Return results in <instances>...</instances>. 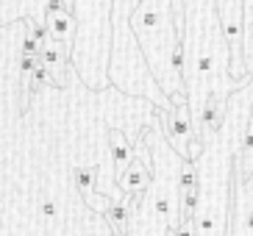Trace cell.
I'll use <instances>...</instances> for the list:
<instances>
[{"label": "cell", "mask_w": 253, "mask_h": 236, "mask_svg": "<svg viewBox=\"0 0 253 236\" xmlns=\"http://www.w3.org/2000/svg\"><path fill=\"white\" fill-rule=\"evenodd\" d=\"M75 44L70 53L75 73L95 92L112 86L109 67L114 47V0H75Z\"/></svg>", "instance_id": "cell-3"}, {"label": "cell", "mask_w": 253, "mask_h": 236, "mask_svg": "<svg viewBox=\"0 0 253 236\" xmlns=\"http://www.w3.org/2000/svg\"><path fill=\"white\" fill-rule=\"evenodd\" d=\"M50 3L53 0H3L0 25H11V22H20V20H34L39 28H45Z\"/></svg>", "instance_id": "cell-6"}, {"label": "cell", "mask_w": 253, "mask_h": 236, "mask_svg": "<svg viewBox=\"0 0 253 236\" xmlns=\"http://www.w3.org/2000/svg\"><path fill=\"white\" fill-rule=\"evenodd\" d=\"M228 236H231V234H228Z\"/></svg>", "instance_id": "cell-7"}, {"label": "cell", "mask_w": 253, "mask_h": 236, "mask_svg": "<svg viewBox=\"0 0 253 236\" xmlns=\"http://www.w3.org/2000/svg\"><path fill=\"white\" fill-rule=\"evenodd\" d=\"M142 139L150 150L153 181L139 200H131L128 236H170L178 222L186 220L184 203V172L186 158L167 136L164 114L142 131Z\"/></svg>", "instance_id": "cell-1"}, {"label": "cell", "mask_w": 253, "mask_h": 236, "mask_svg": "<svg viewBox=\"0 0 253 236\" xmlns=\"http://www.w3.org/2000/svg\"><path fill=\"white\" fill-rule=\"evenodd\" d=\"M131 28L164 95L175 106L189 103L184 78V42H181L175 0H142L131 17Z\"/></svg>", "instance_id": "cell-2"}, {"label": "cell", "mask_w": 253, "mask_h": 236, "mask_svg": "<svg viewBox=\"0 0 253 236\" xmlns=\"http://www.w3.org/2000/svg\"><path fill=\"white\" fill-rule=\"evenodd\" d=\"M139 3L142 0H114V47H112L109 78H112V86H117L120 92L134 97H148L164 114H170L175 109V103L164 95L156 75L150 73L148 59L139 47V39L131 28V17H134Z\"/></svg>", "instance_id": "cell-4"}, {"label": "cell", "mask_w": 253, "mask_h": 236, "mask_svg": "<svg viewBox=\"0 0 253 236\" xmlns=\"http://www.w3.org/2000/svg\"><path fill=\"white\" fill-rule=\"evenodd\" d=\"M50 39H56V42L67 44L70 53H73V44H75V14L73 8L64 6L61 0H53L50 8H47V22L45 28H42Z\"/></svg>", "instance_id": "cell-5"}]
</instances>
